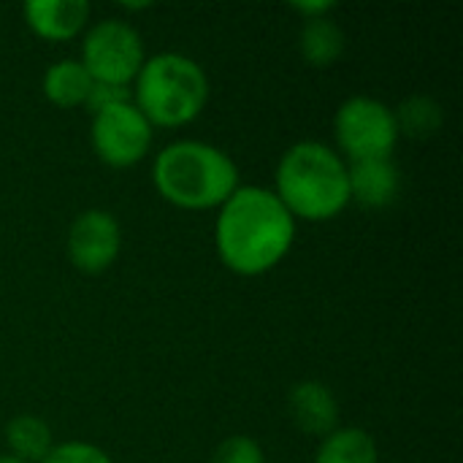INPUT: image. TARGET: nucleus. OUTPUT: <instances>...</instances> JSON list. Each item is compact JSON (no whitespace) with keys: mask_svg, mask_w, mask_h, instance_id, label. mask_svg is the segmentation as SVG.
<instances>
[{"mask_svg":"<svg viewBox=\"0 0 463 463\" xmlns=\"http://www.w3.org/2000/svg\"><path fill=\"white\" fill-rule=\"evenodd\" d=\"M296 239V220L274 190L247 184L217 209L214 247L225 269L260 277L282 263Z\"/></svg>","mask_w":463,"mask_h":463,"instance_id":"f257e3e1","label":"nucleus"},{"mask_svg":"<svg viewBox=\"0 0 463 463\" xmlns=\"http://www.w3.org/2000/svg\"><path fill=\"white\" fill-rule=\"evenodd\" d=\"M152 184L171 206L187 212L220 209L239 187V168L225 149L184 138L157 152Z\"/></svg>","mask_w":463,"mask_h":463,"instance_id":"f03ea898","label":"nucleus"},{"mask_svg":"<svg viewBox=\"0 0 463 463\" xmlns=\"http://www.w3.org/2000/svg\"><path fill=\"white\" fill-rule=\"evenodd\" d=\"M274 195L293 220L326 222L339 217L350 203L347 163L323 141L293 144L277 165Z\"/></svg>","mask_w":463,"mask_h":463,"instance_id":"7ed1b4c3","label":"nucleus"},{"mask_svg":"<svg viewBox=\"0 0 463 463\" xmlns=\"http://www.w3.org/2000/svg\"><path fill=\"white\" fill-rule=\"evenodd\" d=\"M133 103L160 128H182L201 117L209 100V76L187 54L163 52L144 60L136 76Z\"/></svg>","mask_w":463,"mask_h":463,"instance_id":"20e7f679","label":"nucleus"},{"mask_svg":"<svg viewBox=\"0 0 463 463\" xmlns=\"http://www.w3.org/2000/svg\"><path fill=\"white\" fill-rule=\"evenodd\" d=\"M144 60V41L133 24L119 19H100L87 30L79 62L95 84L130 87Z\"/></svg>","mask_w":463,"mask_h":463,"instance_id":"39448f33","label":"nucleus"},{"mask_svg":"<svg viewBox=\"0 0 463 463\" xmlns=\"http://www.w3.org/2000/svg\"><path fill=\"white\" fill-rule=\"evenodd\" d=\"M334 133L339 149L355 160L391 157L399 141V125L393 109L372 95L347 98L334 117Z\"/></svg>","mask_w":463,"mask_h":463,"instance_id":"423d86ee","label":"nucleus"},{"mask_svg":"<svg viewBox=\"0 0 463 463\" xmlns=\"http://www.w3.org/2000/svg\"><path fill=\"white\" fill-rule=\"evenodd\" d=\"M152 125L133 100L114 103L92 114V149L111 168H130L146 157L152 146Z\"/></svg>","mask_w":463,"mask_h":463,"instance_id":"0eeeda50","label":"nucleus"},{"mask_svg":"<svg viewBox=\"0 0 463 463\" xmlns=\"http://www.w3.org/2000/svg\"><path fill=\"white\" fill-rule=\"evenodd\" d=\"M122 247V228L117 217L106 209H87L81 212L68 228V260L84 274L106 271Z\"/></svg>","mask_w":463,"mask_h":463,"instance_id":"6e6552de","label":"nucleus"},{"mask_svg":"<svg viewBox=\"0 0 463 463\" xmlns=\"http://www.w3.org/2000/svg\"><path fill=\"white\" fill-rule=\"evenodd\" d=\"M27 27L43 41H71L90 19L87 0H30L22 8Z\"/></svg>","mask_w":463,"mask_h":463,"instance_id":"1a4fd4ad","label":"nucleus"},{"mask_svg":"<svg viewBox=\"0 0 463 463\" xmlns=\"http://www.w3.org/2000/svg\"><path fill=\"white\" fill-rule=\"evenodd\" d=\"M347 179H350V201H358L366 209L391 206L402 184L393 157L355 160L347 165Z\"/></svg>","mask_w":463,"mask_h":463,"instance_id":"9d476101","label":"nucleus"},{"mask_svg":"<svg viewBox=\"0 0 463 463\" xmlns=\"http://www.w3.org/2000/svg\"><path fill=\"white\" fill-rule=\"evenodd\" d=\"M290 415L304 434L328 437L339 423V404L328 385L317 380H304L290 391Z\"/></svg>","mask_w":463,"mask_h":463,"instance_id":"9b49d317","label":"nucleus"},{"mask_svg":"<svg viewBox=\"0 0 463 463\" xmlns=\"http://www.w3.org/2000/svg\"><path fill=\"white\" fill-rule=\"evenodd\" d=\"M92 84L95 81L90 79V73L84 71L79 60H60L46 68L41 90L46 100L54 103L57 109H76L87 103Z\"/></svg>","mask_w":463,"mask_h":463,"instance_id":"f8f14e48","label":"nucleus"},{"mask_svg":"<svg viewBox=\"0 0 463 463\" xmlns=\"http://www.w3.org/2000/svg\"><path fill=\"white\" fill-rule=\"evenodd\" d=\"M298 46H301V57H304L307 65L328 68L345 52V33L331 16L307 19L304 30H301V38H298Z\"/></svg>","mask_w":463,"mask_h":463,"instance_id":"ddd939ff","label":"nucleus"},{"mask_svg":"<svg viewBox=\"0 0 463 463\" xmlns=\"http://www.w3.org/2000/svg\"><path fill=\"white\" fill-rule=\"evenodd\" d=\"M315 463H380V453L364 429H336L323 437Z\"/></svg>","mask_w":463,"mask_h":463,"instance_id":"4468645a","label":"nucleus"},{"mask_svg":"<svg viewBox=\"0 0 463 463\" xmlns=\"http://www.w3.org/2000/svg\"><path fill=\"white\" fill-rule=\"evenodd\" d=\"M5 442L11 448V456L24 463H41L49 450L54 448L52 429L46 420L35 415H19L5 426Z\"/></svg>","mask_w":463,"mask_h":463,"instance_id":"2eb2a0df","label":"nucleus"},{"mask_svg":"<svg viewBox=\"0 0 463 463\" xmlns=\"http://www.w3.org/2000/svg\"><path fill=\"white\" fill-rule=\"evenodd\" d=\"M396 125H399V136L407 133L412 138H426V136H434L439 128H442V106L429 98V95H412L407 98L396 111Z\"/></svg>","mask_w":463,"mask_h":463,"instance_id":"dca6fc26","label":"nucleus"},{"mask_svg":"<svg viewBox=\"0 0 463 463\" xmlns=\"http://www.w3.org/2000/svg\"><path fill=\"white\" fill-rule=\"evenodd\" d=\"M212 463H266V453L252 437L236 434V437H228L225 442H220Z\"/></svg>","mask_w":463,"mask_h":463,"instance_id":"f3484780","label":"nucleus"},{"mask_svg":"<svg viewBox=\"0 0 463 463\" xmlns=\"http://www.w3.org/2000/svg\"><path fill=\"white\" fill-rule=\"evenodd\" d=\"M41 463H114L106 450L90 445V442H62L49 450V456Z\"/></svg>","mask_w":463,"mask_h":463,"instance_id":"a211bd4d","label":"nucleus"},{"mask_svg":"<svg viewBox=\"0 0 463 463\" xmlns=\"http://www.w3.org/2000/svg\"><path fill=\"white\" fill-rule=\"evenodd\" d=\"M125 100H133L130 90L128 87H111V84H92L90 90V98L84 103V109H90V114L100 111V109H109L114 103H125Z\"/></svg>","mask_w":463,"mask_h":463,"instance_id":"6ab92c4d","label":"nucleus"},{"mask_svg":"<svg viewBox=\"0 0 463 463\" xmlns=\"http://www.w3.org/2000/svg\"><path fill=\"white\" fill-rule=\"evenodd\" d=\"M293 11L304 14V22L307 19H320V16H328L334 11V3H296Z\"/></svg>","mask_w":463,"mask_h":463,"instance_id":"aec40b11","label":"nucleus"},{"mask_svg":"<svg viewBox=\"0 0 463 463\" xmlns=\"http://www.w3.org/2000/svg\"><path fill=\"white\" fill-rule=\"evenodd\" d=\"M0 463H24V461H19V458H14V456H0Z\"/></svg>","mask_w":463,"mask_h":463,"instance_id":"412c9836","label":"nucleus"}]
</instances>
